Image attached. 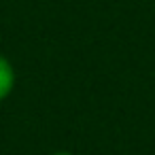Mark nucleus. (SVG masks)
<instances>
[{
  "label": "nucleus",
  "instance_id": "nucleus-1",
  "mask_svg": "<svg viewBox=\"0 0 155 155\" xmlns=\"http://www.w3.org/2000/svg\"><path fill=\"white\" fill-rule=\"evenodd\" d=\"M17 85V72L9 58L0 53V102H5Z\"/></svg>",
  "mask_w": 155,
  "mask_h": 155
},
{
  "label": "nucleus",
  "instance_id": "nucleus-2",
  "mask_svg": "<svg viewBox=\"0 0 155 155\" xmlns=\"http://www.w3.org/2000/svg\"><path fill=\"white\" fill-rule=\"evenodd\" d=\"M49 155H74V153H70V151H53Z\"/></svg>",
  "mask_w": 155,
  "mask_h": 155
}]
</instances>
